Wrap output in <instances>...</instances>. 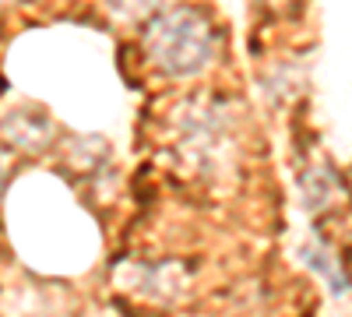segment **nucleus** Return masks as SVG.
Here are the masks:
<instances>
[{
  "mask_svg": "<svg viewBox=\"0 0 352 317\" xmlns=\"http://www.w3.org/2000/svg\"><path fill=\"white\" fill-rule=\"evenodd\" d=\"M152 53L155 61L173 74H194L204 67L212 53L208 25L194 11H176L162 14V21L152 28Z\"/></svg>",
  "mask_w": 352,
  "mask_h": 317,
  "instance_id": "f257e3e1",
  "label": "nucleus"
}]
</instances>
